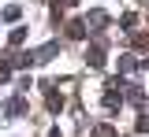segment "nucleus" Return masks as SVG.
Wrapping results in <instances>:
<instances>
[{"label":"nucleus","mask_w":149,"mask_h":137,"mask_svg":"<svg viewBox=\"0 0 149 137\" xmlns=\"http://www.w3.org/2000/svg\"><path fill=\"white\" fill-rule=\"evenodd\" d=\"M86 63H90L93 71H101V67H104V45H101V41H93L90 48H86Z\"/></svg>","instance_id":"f257e3e1"},{"label":"nucleus","mask_w":149,"mask_h":137,"mask_svg":"<svg viewBox=\"0 0 149 137\" xmlns=\"http://www.w3.org/2000/svg\"><path fill=\"white\" fill-rule=\"evenodd\" d=\"M52 56H60V41H49V45L34 48V63H49Z\"/></svg>","instance_id":"f03ea898"},{"label":"nucleus","mask_w":149,"mask_h":137,"mask_svg":"<svg viewBox=\"0 0 149 137\" xmlns=\"http://www.w3.org/2000/svg\"><path fill=\"white\" fill-rule=\"evenodd\" d=\"M0 111H4V115H26V100H22V97H11Z\"/></svg>","instance_id":"7ed1b4c3"},{"label":"nucleus","mask_w":149,"mask_h":137,"mask_svg":"<svg viewBox=\"0 0 149 137\" xmlns=\"http://www.w3.org/2000/svg\"><path fill=\"white\" fill-rule=\"evenodd\" d=\"M67 37H74V41H82V37H86V22H82V19H74V22H67Z\"/></svg>","instance_id":"20e7f679"},{"label":"nucleus","mask_w":149,"mask_h":137,"mask_svg":"<svg viewBox=\"0 0 149 137\" xmlns=\"http://www.w3.org/2000/svg\"><path fill=\"white\" fill-rule=\"evenodd\" d=\"M90 22L97 26V30H101V26H108V15H104L101 8H93V11H90Z\"/></svg>","instance_id":"39448f33"},{"label":"nucleus","mask_w":149,"mask_h":137,"mask_svg":"<svg viewBox=\"0 0 149 137\" xmlns=\"http://www.w3.org/2000/svg\"><path fill=\"white\" fill-rule=\"evenodd\" d=\"M19 15H22L19 4H8V8H4V22H19Z\"/></svg>","instance_id":"423d86ee"},{"label":"nucleus","mask_w":149,"mask_h":137,"mask_svg":"<svg viewBox=\"0 0 149 137\" xmlns=\"http://www.w3.org/2000/svg\"><path fill=\"white\" fill-rule=\"evenodd\" d=\"M8 41H11V45H22V41H26V30H22V26H15V30H11V34H8Z\"/></svg>","instance_id":"0eeeda50"},{"label":"nucleus","mask_w":149,"mask_h":137,"mask_svg":"<svg viewBox=\"0 0 149 137\" xmlns=\"http://www.w3.org/2000/svg\"><path fill=\"white\" fill-rule=\"evenodd\" d=\"M134 67H138L134 56H119V71H134Z\"/></svg>","instance_id":"6e6552de"},{"label":"nucleus","mask_w":149,"mask_h":137,"mask_svg":"<svg viewBox=\"0 0 149 137\" xmlns=\"http://www.w3.org/2000/svg\"><path fill=\"white\" fill-rule=\"evenodd\" d=\"M127 100H130V104H142V100H146V97H142V89H138V85H130V93H127Z\"/></svg>","instance_id":"1a4fd4ad"},{"label":"nucleus","mask_w":149,"mask_h":137,"mask_svg":"<svg viewBox=\"0 0 149 137\" xmlns=\"http://www.w3.org/2000/svg\"><path fill=\"white\" fill-rule=\"evenodd\" d=\"M138 134H149V115H142V119H138Z\"/></svg>","instance_id":"9d476101"},{"label":"nucleus","mask_w":149,"mask_h":137,"mask_svg":"<svg viewBox=\"0 0 149 137\" xmlns=\"http://www.w3.org/2000/svg\"><path fill=\"white\" fill-rule=\"evenodd\" d=\"M93 134H97V137H112V126H97Z\"/></svg>","instance_id":"9b49d317"}]
</instances>
